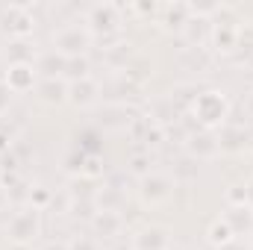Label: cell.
<instances>
[{
  "label": "cell",
  "instance_id": "ac0fdd59",
  "mask_svg": "<svg viewBox=\"0 0 253 250\" xmlns=\"http://www.w3.org/2000/svg\"><path fill=\"white\" fill-rule=\"evenodd\" d=\"M39 97L44 100V103H50V106H59L68 100V83H65L62 77H56V80H39Z\"/></svg>",
  "mask_w": 253,
  "mask_h": 250
},
{
  "label": "cell",
  "instance_id": "5b68a950",
  "mask_svg": "<svg viewBox=\"0 0 253 250\" xmlns=\"http://www.w3.org/2000/svg\"><path fill=\"white\" fill-rule=\"evenodd\" d=\"M174 186H177V183H174L168 174L150 171V174H144V177L138 180V197H141L144 206H159V203H165V200L174 194Z\"/></svg>",
  "mask_w": 253,
  "mask_h": 250
},
{
  "label": "cell",
  "instance_id": "1f68e13d",
  "mask_svg": "<svg viewBox=\"0 0 253 250\" xmlns=\"http://www.w3.org/2000/svg\"><path fill=\"white\" fill-rule=\"evenodd\" d=\"M245 112H248V115L253 118V91L248 94V100H245Z\"/></svg>",
  "mask_w": 253,
  "mask_h": 250
},
{
  "label": "cell",
  "instance_id": "f546056e",
  "mask_svg": "<svg viewBox=\"0 0 253 250\" xmlns=\"http://www.w3.org/2000/svg\"><path fill=\"white\" fill-rule=\"evenodd\" d=\"M6 203H9V188H6L3 183H0V209H3Z\"/></svg>",
  "mask_w": 253,
  "mask_h": 250
},
{
  "label": "cell",
  "instance_id": "8992f818",
  "mask_svg": "<svg viewBox=\"0 0 253 250\" xmlns=\"http://www.w3.org/2000/svg\"><path fill=\"white\" fill-rule=\"evenodd\" d=\"M239 39H242V27L236 21H215L212 24V33H209V42H212V50L221 53V56H230L239 50Z\"/></svg>",
  "mask_w": 253,
  "mask_h": 250
},
{
  "label": "cell",
  "instance_id": "d6986e66",
  "mask_svg": "<svg viewBox=\"0 0 253 250\" xmlns=\"http://www.w3.org/2000/svg\"><path fill=\"white\" fill-rule=\"evenodd\" d=\"M206 242H209L212 248L224 250V248H230V245L236 242V233L230 230V224H227L224 218H218V221L209 224V230H206Z\"/></svg>",
  "mask_w": 253,
  "mask_h": 250
},
{
  "label": "cell",
  "instance_id": "7a4b0ae2",
  "mask_svg": "<svg viewBox=\"0 0 253 250\" xmlns=\"http://www.w3.org/2000/svg\"><path fill=\"white\" fill-rule=\"evenodd\" d=\"M85 27L94 39L103 44H112L121 39V6L115 3H94L85 9Z\"/></svg>",
  "mask_w": 253,
  "mask_h": 250
},
{
  "label": "cell",
  "instance_id": "e0dca14e",
  "mask_svg": "<svg viewBox=\"0 0 253 250\" xmlns=\"http://www.w3.org/2000/svg\"><path fill=\"white\" fill-rule=\"evenodd\" d=\"M126 200L124 188L115 186V183H106L103 188L94 191V206L97 212H121V203Z\"/></svg>",
  "mask_w": 253,
  "mask_h": 250
},
{
  "label": "cell",
  "instance_id": "836d02e7",
  "mask_svg": "<svg viewBox=\"0 0 253 250\" xmlns=\"http://www.w3.org/2000/svg\"><path fill=\"white\" fill-rule=\"evenodd\" d=\"M168 250H186V248H180V245H171V248H168Z\"/></svg>",
  "mask_w": 253,
  "mask_h": 250
},
{
  "label": "cell",
  "instance_id": "4fadbf2b",
  "mask_svg": "<svg viewBox=\"0 0 253 250\" xmlns=\"http://www.w3.org/2000/svg\"><path fill=\"white\" fill-rule=\"evenodd\" d=\"M129 132H132L144 147H159V144L165 141V126L156 124L150 115H138V118H135V124L129 126Z\"/></svg>",
  "mask_w": 253,
  "mask_h": 250
},
{
  "label": "cell",
  "instance_id": "9a60e30c",
  "mask_svg": "<svg viewBox=\"0 0 253 250\" xmlns=\"http://www.w3.org/2000/svg\"><path fill=\"white\" fill-rule=\"evenodd\" d=\"M65 68H68V59L62 53H56L53 47L50 50H42L36 56V71L42 74V80H56V77H65Z\"/></svg>",
  "mask_w": 253,
  "mask_h": 250
},
{
  "label": "cell",
  "instance_id": "603a6c76",
  "mask_svg": "<svg viewBox=\"0 0 253 250\" xmlns=\"http://www.w3.org/2000/svg\"><path fill=\"white\" fill-rule=\"evenodd\" d=\"M27 206H33V209H39V212H44V209H50L53 206V191L44 186H33L30 188V194H27Z\"/></svg>",
  "mask_w": 253,
  "mask_h": 250
},
{
  "label": "cell",
  "instance_id": "8fae6325",
  "mask_svg": "<svg viewBox=\"0 0 253 250\" xmlns=\"http://www.w3.org/2000/svg\"><path fill=\"white\" fill-rule=\"evenodd\" d=\"M100 100V83L94 77H85V80H77V83H68V103L85 109V106H94Z\"/></svg>",
  "mask_w": 253,
  "mask_h": 250
},
{
  "label": "cell",
  "instance_id": "83f0119b",
  "mask_svg": "<svg viewBox=\"0 0 253 250\" xmlns=\"http://www.w3.org/2000/svg\"><path fill=\"white\" fill-rule=\"evenodd\" d=\"M12 97H15V94H12V91L6 88V83L0 80V118L9 112V106H12Z\"/></svg>",
  "mask_w": 253,
  "mask_h": 250
},
{
  "label": "cell",
  "instance_id": "30bf717a",
  "mask_svg": "<svg viewBox=\"0 0 253 250\" xmlns=\"http://www.w3.org/2000/svg\"><path fill=\"white\" fill-rule=\"evenodd\" d=\"M129 248L132 250H168L171 248V233H168V227L147 224V227H141V230L132 236Z\"/></svg>",
  "mask_w": 253,
  "mask_h": 250
},
{
  "label": "cell",
  "instance_id": "44dd1931",
  "mask_svg": "<svg viewBox=\"0 0 253 250\" xmlns=\"http://www.w3.org/2000/svg\"><path fill=\"white\" fill-rule=\"evenodd\" d=\"M162 12H165V27L168 30H177V33L186 30V24H189V18H191L189 3H174V6H165Z\"/></svg>",
  "mask_w": 253,
  "mask_h": 250
},
{
  "label": "cell",
  "instance_id": "7402d4cb",
  "mask_svg": "<svg viewBox=\"0 0 253 250\" xmlns=\"http://www.w3.org/2000/svg\"><path fill=\"white\" fill-rule=\"evenodd\" d=\"M85 77H91V62H88V56H74V59H68V68H65V83H77V80H85Z\"/></svg>",
  "mask_w": 253,
  "mask_h": 250
},
{
  "label": "cell",
  "instance_id": "484cf974",
  "mask_svg": "<svg viewBox=\"0 0 253 250\" xmlns=\"http://www.w3.org/2000/svg\"><path fill=\"white\" fill-rule=\"evenodd\" d=\"M68 250H100V245H97V239H91V236H74V239L68 242Z\"/></svg>",
  "mask_w": 253,
  "mask_h": 250
},
{
  "label": "cell",
  "instance_id": "cb8c5ba5",
  "mask_svg": "<svg viewBox=\"0 0 253 250\" xmlns=\"http://www.w3.org/2000/svg\"><path fill=\"white\" fill-rule=\"evenodd\" d=\"M129 174H135L138 180H141L144 174H150V153H147V150L129 156Z\"/></svg>",
  "mask_w": 253,
  "mask_h": 250
},
{
  "label": "cell",
  "instance_id": "d6a6232c",
  "mask_svg": "<svg viewBox=\"0 0 253 250\" xmlns=\"http://www.w3.org/2000/svg\"><path fill=\"white\" fill-rule=\"evenodd\" d=\"M245 186H248V206H253V177L245 183Z\"/></svg>",
  "mask_w": 253,
  "mask_h": 250
},
{
  "label": "cell",
  "instance_id": "5bb4252c",
  "mask_svg": "<svg viewBox=\"0 0 253 250\" xmlns=\"http://www.w3.org/2000/svg\"><path fill=\"white\" fill-rule=\"evenodd\" d=\"M224 221L230 224V230L236 233V239L242 236H253V206H227Z\"/></svg>",
  "mask_w": 253,
  "mask_h": 250
},
{
  "label": "cell",
  "instance_id": "f1b7e54d",
  "mask_svg": "<svg viewBox=\"0 0 253 250\" xmlns=\"http://www.w3.org/2000/svg\"><path fill=\"white\" fill-rule=\"evenodd\" d=\"M42 250H68V242H47Z\"/></svg>",
  "mask_w": 253,
  "mask_h": 250
},
{
  "label": "cell",
  "instance_id": "7c38bea8",
  "mask_svg": "<svg viewBox=\"0 0 253 250\" xmlns=\"http://www.w3.org/2000/svg\"><path fill=\"white\" fill-rule=\"evenodd\" d=\"M186 150H189L191 159H215L221 153V144H218V135L209 132V129H200V132H191L189 141H186Z\"/></svg>",
  "mask_w": 253,
  "mask_h": 250
},
{
  "label": "cell",
  "instance_id": "52a82bcc",
  "mask_svg": "<svg viewBox=\"0 0 253 250\" xmlns=\"http://www.w3.org/2000/svg\"><path fill=\"white\" fill-rule=\"evenodd\" d=\"M0 80L6 83V88L12 94H27V91H33L39 85V71L30 62H18V65H9Z\"/></svg>",
  "mask_w": 253,
  "mask_h": 250
},
{
  "label": "cell",
  "instance_id": "6da1fadb",
  "mask_svg": "<svg viewBox=\"0 0 253 250\" xmlns=\"http://www.w3.org/2000/svg\"><path fill=\"white\" fill-rule=\"evenodd\" d=\"M191 115L197 118V124L209 132H215L218 126L227 124V115H230V100L224 91L218 88H209V91H200L191 103Z\"/></svg>",
  "mask_w": 253,
  "mask_h": 250
},
{
  "label": "cell",
  "instance_id": "4dcf8cb0",
  "mask_svg": "<svg viewBox=\"0 0 253 250\" xmlns=\"http://www.w3.org/2000/svg\"><path fill=\"white\" fill-rule=\"evenodd\" d=\"M224 250H251V245H245V242H239V239H236L230 248H224Z\"/></svg>",
  "mask_w": 253,
  "mask_h": 250
},
{
  "label": "cell",
  "instance_id": "2e32d148",
  "mask_svg": "<svg viewBox=\"0 0 253 250\" xmlns=\"http://www.w3.org/2000/svg\"><path fill=\"white\" fill-rule=\"evenodd\" d=\"M88 224H91L97 239H112V236H121V230H124L121 212H97Z\"/></svg>",
  "mask_w": 253,
  "mask_h": 250
},
{
  "label": "cell",
  "instance_id": "ba28073f",
  "mask_svg": "<svg viewBox=\"0 0 253 250\" xmlns=\"http://www.w3.org/2000/svg\"><path fill=\"white\" fill-rule=\"evenodd\" d=\"M0 27H3L12 39H30L36 21H33V15H30L27 6H9V9L3 12V18H0Z\"/></svg>",
  "mask_w": 253,
  "mask_h": 250
},
{
  "label": "cell",
  "instance_id": "277c9868",
  "mask_svg": "<svg viewBox=\"0 0 253 250\" xmlns=\"http://www.w3.org/2000/svg\"><path fill=\"white\" fill-rule=\"evenodd\" d=\"M39 233H42V212L33 206L18 209L6 224V239L12 245H30L39 239Z\"/></svg>",
  "mask_w": 253,
  "mask_h": 250
},
{
  "label": "cell",
  "instance_id": "9c48e42d",
  "mask_svg": "<svg viewBox=\"0 0 253 250\" xmlns=\"http://www.w3.org/2000/svg\"><path fill=\"white\" fill-rule=\"evenodd\" d=\"M138 115H141V112H138L135 106H126V103H109V106H103L100 126L109 129V132H124V129H129V126L135 124Z\"/></svg>",
  "mask_w": 253,
  "mask_h": 250
},
{
  "label": "cell",
  "instance_id": "3957f363",
  "mask_svg": "<svg viewBox=\"0 0 253 250\" xmlns=\"http://www.w3.org/2000/svg\"><path fill=\"white\" fill-rule=\"evenodd\" d=\"M91 42H94V36L88 33L85 21H83V24H80V21H68V24H62V27L53 33V50L62 53L65 59L85 56V50L91 47Z\"/></svg>",
  "mask_w": 253,
  "mask_h": 250
},
{
  "label": "cell",
  "instance_id": "ffe728a7",
  "mask_svg": "<svg viewBox=\"0 0 253 250\" xmlns=\"http://www.w3.org/2000/svg\"><path fill=\"white\" fill-rule=\"evenodd\" d=\"M6 56H9V65H18V62L36 65V56H39V53H36V44H33L30 39H12Z\"/></svg>",
  "mask_w": 253,
  "mask_h": 250
},
{
  "label": "cell",
  "instance_id": "4316f807",
  "mask_svg": "<svg viewBox=\"0 0 253 250\" xmlns=\"http://www.w3.org/2000/svg\"><path fill=\"white\" fill-rule=\"evenodd\" d=\"M12 141H15V129L9 126V121H3V118H0V153H9Z\"/></svg>",
  "mask_w": 253,
  "mask_h": 250
},
{
  "label": "cell",
  "instance_id": "d4e9b609",
  "mask_svg": "<svg viewBox=\"0 0 253 250\" xmlns=\"http://www.w3.org/2000/svg\"><path fill=\"white\" fill-rule=\"evenodd\" d=\"M224 200H227V206H245L248 203V186L245 183H233L224 191Z\"/></svg>",
  "mask_w": 253,
  "mask_h": 250
}]
</instances>
